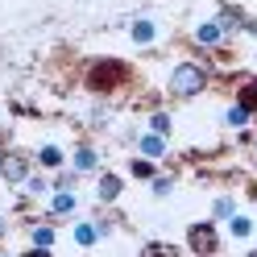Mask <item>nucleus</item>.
I'll use <instances>...</instances> for the list:
<instances>
[{
    "mask_svg": "<svg viewBox=\"0 0 257 257\" xmlns=\"http://www.w3.org/2000/svg\"><path fill=\"white\" fill-rule=\"evenodd\" d=\"M224 232H228V240H236V245H249L253 232H257V220H253L249 212H240V207H236V212L224 220Z\"/></svg>",
    "mask_w": 257,
    "mask_h": 257,
    "instance_id": "12",
    "label": "nucleus"
},
{
    "mask_svg": "<svg viewBox=\"0 0 257 257\" xmlns=\"http://www.w3.org/2000/svg\"><path fill=\"white\" fill-rule=\"evenodd\" d=\"M133 83V67L124 58H112V54H100V58H87L83 62V87L95 95V100H108V95L124 91Z\"/></svg>",
    "mask_w": 257,
    "mask_h": 257,
    "instance_id": "1",
    "label": "nucleus"
},
{
    "mask_svg": "<svg viewBox=\"0 0 257 257\" xmlns=\"http://www.w3.org/2000/svg\"><path fill=\"white\" fill-rule=\"evenodd\" d=\"M128 42H133L137 50H150V46L162 42V25H158L154 17H133L128 21Z\"/></svg>",
    "mask_w": 257,
    "mask_h": 257,
    "instance_id": "8",
    "label": "nucleus"
},
{
    "mask_svg": "<svg viewBox=\"0 0 257 257\" xmlns=\"http://www.w3.org/2000/svg\"><path fill=\"white\" fill-rule=\"evenodd\" d=\"M5 236H9V216L0 212V240H5Z\"/></svg>",
    "mask_w": 257,
    "mask_h": 257,
    "instance_id": "26",
    "label": "nucleus"
},
{
    "mask_svg": "<svg viewBox=\"0 0 257 257\" xmlns=\"http://www.w3.org/2000/svg\"><path fill=\"white\" fill-rule=\"evenodd\" d=\"M34 170H38L34 154H25V150H9V154H0V179H5V187H21Z\"/></svg>",
    "mask_w": 257,
    "mask_h": 257,
    "instance_id": "3",
    "label": "nucleus"
},
{
    "mask_svg": "<svg viewBox=\"0 0 257 257\" xmlns=\"http://www.w3.org/2000/svg\"><path fill=\"white\" fill-rule=\"evenodd\" d=\"M71 240H75V245L79 249H95V245H100V224H95V220H75L71 224Z\"/></svg>",
    "mask_w": 257,
    "mask_h": 257,
    "instance_id": "16",
    "label": "nucleus"
},
{
    "mask_svg": "<svg viewBox=\"0 0 257 257\" xmlns=\"http://www.w3.org/2000/svg\"><path fill=\"white\" fill-rule=\"evenodd\" d=\"M216 17H220V25L228 29V34H240V25H245L249 13L240 9V5H220V9H216Z\"/></svg>",
    "mask_w": 257,
    "mask_h": 257,
    "instance_id": "18",
    "label": "nucleus"
},
{
    "mask_svg": "<svg viewBox=\"0 0 257 257\" xmlns=\"http://www.w3.org/2000/svg\"><path fill=\"white\" fill-rule=\"evenodd\" d=\"M228 38H232V34L220 25V17H216V13L191 25V42H195L199 50H224V46H228Z\"/></svg>",
    "mask_w": 257,
    "mask_h": 257,
    "instance_id": "4",
    "label": "nucleus"
},
{
    "mask_svg": "<svg viewBox=\"0 0 257 257\" xmlns=\"http://www.w3.org/2000/svg\"><path fill=\"white\" fill-rule=\"evenodd\" d=\"M124 170H128V179H137V183H150L154 174L162 170V162H154V158H146V154H133Z\"/></svg>",
    "mask_w": 257,
    "mask_h": 257,
    "instance_id": "17",
    "label": "nucleus"
},
{
    "mask_svg": "<svg viewBox=\"0 0 257 257\" xmlns=\"http://www.w3.org/2000/svg\"><path fill=\"white\" fill-rule=\"evenodd\" d=\"M120 195H124V174H116V170L95 174V203L112 207V203H120Z\"/></svg>",
    "mask_w": 257,
    "mask_h": 257,
    "instance_id": "7",
    "label": "nucleus"
},
{
    "mask_svg": "<svg viewBox=\"0 0 257 257\" xmlns=\"http://www.w3.org/2000/svg\"><path fill=\"white\" fill-rule=\"evenodd\" d=\"M21 191V195H29V199H46V195H50V191H54V179H50V170H34V174H29V179L17 187Z\"/></svg>",
    "mask_w": 257,
    "mask_h": 257,
    "instance_id": "14",
    "label": "nucleus"
},
{
    "mask_svg": "<svg viewBox=\"0 0 257 257\" xmlns=\"http://www.w3.org/2000/svg\"><path fill=\"white\" fill-rule=\"evenodd\" d=\"M34 162H38L42 170H50V174H54L58 166H67V162H71V150H67V146H58V141H42V146L34 150Z\"/></svg>",
    "mask_w": 257,
    "mask_h": 257,
    "instance_id": "11",
    "label": "nucleus"
},
{
    "mask_svg": "<svg viewBox=\"0 0 257 257\" xmlns=\"http://www.w3.org/2000/svg\"><path fill=\"white\" fill-rule=\"evenodd\" d=\"M71 166L79 174H100L104 170V154L91 146V141H75V150H71Z\"/></svg>",
    "mask_w": 257,
    "mask_h": 257,
    "instance_id": "9",
    "label": "nucleus"
},
{
    "mask_svg": "<svg viewBox=\"0 0 257 257\" xmlns=\"http://www.w3.org/2000/svg\"><path fill=\"white\" fill-rule=\"evenodd\" d=\"M232 212H236V195H228V191H224V195H216V199H212V220H220V224H224Z\"/></svg>",
    "mask_w": 257,
    "mask_h": 257,
    "instance_id": "22",
    "label": "nucleus"
},
{
    "mask_svg": "<svg viewBox=\"0 0 257 257\" xmlns=\"http://www.w3.org/2000/svg\"><path fill=\"white\" fill-rule=\"evenodd\" d=\"M220 124H224V128H232V133H245V128L253 124V112H249L245 104H240V100H232L228 108L220 112Z\"/></svg>",
    "mask_w": 257,
    "mask_h": 257,
    "instance_id": "15",
    "label": "nucleus"
},
{
    "mask_svg": "<svg viewBox=\"0 0 257 257\" xmlns=\"http://www.w3.org/2000/svg\"><path fill=\"white\" fill-rule=\"evenodd\" d=\"M150 195H154V199H170V195H174V174L158 170L154 179H150Z\"/></svg>",
    "mask_w": 257,
    "mask_h": 257,
    "instance_id": "21",
    "label": "nucleus"
},
{
    "mask_svg": "<svg viewBox=\"0 0 257 257\" xmlns=\"http://www.w3.org/2000/svg\"><path fill=\"white\" fill-rule=\"evenodd\" d=\"M236 100L257 116V75H249V79H240V83H236Z\"/></svg>",
    "mask_w": 257,
    "mask_h": 257,
    "instance_id": "20",
    "label": "nucleus"
},
{
    "mask_svg": "<svg viewBox=\"0 0 257 257\" xmlns=\"http://www.w3.org/2000/svg\"><path fill=\"white\" fill-rule=\"evenodd\" d=\"M87 120H91V128H108V120H112L108 104H104V100H95V104H91V112H87Z\"/></svg>",
    "mask_w": 257,
    "mask_h": 257,
    "instance_id": "23",
    "label": "nucleus"
},
{
    "mask_svg": "<svg viewBox=\"0 0 257 257\" xmlns=\"http://www.w3.org/2000/svg\"><path fill=\"white\" fill-rule=\"evenodd\" d=\"M146 128H154V133H162V137H174V112H166V108H150Z\"/></svg>",
    "mask_w": 257,
    "mask_h": 257,
    "instance_id": "19",
    "label": "nucleus"
},
{
    "mask_svg": "<svg viewBox=\"0 0 257 257\" xmlns=\"http://www.w3.org/2000/svg\"><path fill=\"white\" fill-rule=\"evenodd\" d=\"M95 224H100V236L108 240V236H112V220H104V216H100V220H95Z\"/></svg>",
    "mask_w": 257,
    "mask_h": 257,
    "instance_id": "25",
    "label": "nucleus"
},
{
    "mask_svg": "<svg viewBox=\"0 0 257 257\" xmlns=\"http://www.w3.org/2000/svg\"><path fill=\"white\" fill-rule=\"evenodd\" d=\"M58 245V228H54V220L46 216V220H29V249H54Z\"/></svg>",
    "mask_w": 257,
    "mask_h": 257,
    "instance_id": "13",
    "label": "nucleus"
},
{
    "mask_svg": "<svg viewBox=\"0 0 257 257\" xmlns=\"http://www.w3.org/2000/svg\"><path fill=\"white\" fill-rule=\"evenodd\" d=\"M187 249L191 253H216L220 249V220H195L187 224Z\"/></svg>",
    "mask_w": 257,
    "mask_h": 257,
    "instance_id": "5",
    "label": "nucleus"
},
{
    "mask_svg": "<svg viewBox=\"0 0 257 257\" xmlns=\"http://www.w3.org/2000/svg\"><path fill=\"white\" fill-rule=\"evenodd\" d=\"M133 150H137V154H146V158H154V162H166V158H170V137L154 133V128H141Z\"/></svg>",
    "mask_w": 257,
    "mask_h": 257,
    "instance_id": "10",
    "label": "nucleus"
},
{
    "mask_svg": "<svg viewBox=\"0 0 257 257\" xmlns=\"http://www.w3.org/2000/svg\"><path fill=\"white\" fill-rule=\"evenodd\" d=\"M79 187H54L50 195H46V216L50 220H75L79 216Z\"/></svg>",
    "mask_w": 257,
    "mask_h": 257,
    "instance_id": "6",
    "label": "nucleus"
},
{
    "mask_svg": "<svg viewBox=\"0 0 257 257\" xmlns=\"http://www.w3.org/2000/svg\"><path fill=\"white\" fill-rule=\"evenodd\" d=\"M207 87H212V67L199 58H179L166 71V95L170 100H195Z\"/></svg>",
    "mask_w": 257,
    "mask_h": 257,
    "instance_id": "2",
    "label": "nucleus"
},
{
    "mask_svg": "<svg viewBox=\"0 0 257 257\" xmlns=\"http://www.w3.org/2000/svg\"><path fill=\"white\" fill-rule=\"evenodd\" d=\"M240 34H249V38H257V17H245V25H240Z\"/></svg>",
    "mask_w": 257,
    "mask_h": 257,
    "instance_id": "24",
    "label": "nucleus"
}]
</instances>
